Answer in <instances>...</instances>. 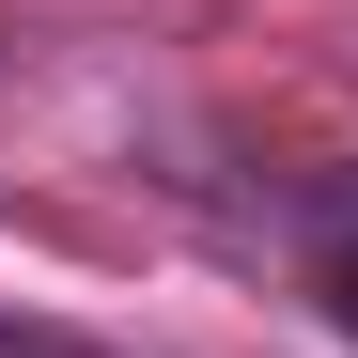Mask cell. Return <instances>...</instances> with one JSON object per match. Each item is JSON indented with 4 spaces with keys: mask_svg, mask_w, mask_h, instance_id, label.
Wrapping results in <instances>:
<instances>
[{
    "mask_svg": "<svg viewBox=\"0 0 358 358\" xmlns=\"http://www.w3.org/2000/svg\"><path fill=\"white\" fill-rule=\"evenodd\" d=\"M312 280H327V312H343V343H358V218H343L327 250H312Z\"/></svg>",
    "mask_w": 358,
    "mask_h": 358,
    "instance_id": "6da1fadb",
    "label": "cell"
}]
</instances>
